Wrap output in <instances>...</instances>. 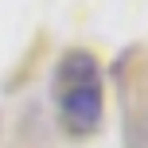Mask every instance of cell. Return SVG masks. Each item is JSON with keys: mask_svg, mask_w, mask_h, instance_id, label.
Returning <instances> with one entry per match:
<instances>
[{"mask_svg": "<svg viewBox=\"0 0 148 148\" xmlns=\"http://www.w3.org/2000/svg\"><path fill=\"white\" fill-rule=\"evenodd\" d=\"M125 148H148V94L129 90L125 101Z\"/></svg>", "mask_w": 148, "mask_h": 148, "instance_id": "obj_2", "label": "cell"}, {"mask_svg": "<svg viewBox=\"0 0 148 148\" xmlns=\"http://www.w3.org/2000/svg\"><path fill=\"white\" fill-rule=\"evenodd\" d=\"M55 109L59 125L70 140H86L101 129V109H105V86H101V62L97 55L74 47L59 59L55 70Z\"/></svg>", "mask_w": 148, "mask_h": 148, "instance_id": "obj_1", "label": "cell"}]
</instances>
